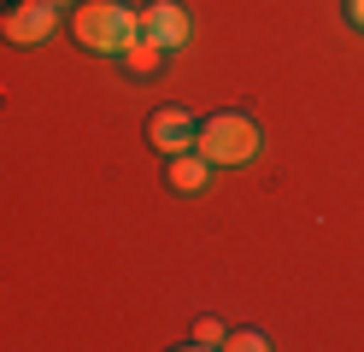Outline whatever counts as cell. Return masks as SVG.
Segmentation results:
<instances>
[{
	"instance_id": "6da1fadb",
	"label": "cell",
	"mask_w": 364,
	"mask_h": 352,
	"mask_svg": "<svg viewBox=\"0 0 364 352\" xmlns=\"http://www.w3.org/2000/svg\"><path fill=\"white\" fill-rule=\"evenodd\" d=\"M71 36L88 53H124L141 36V12L124 6V0H77L71 6Z\"/></svg>"
},
{
	"instance_id": "7a4b0ae2",
	"label": "cell",
	"mask_w": 364,
	"mask_h": 352,
	"mask_svg": "<svg viewBox=\"0 0 364 352\" xmlns=\"http://www.w3.org/2000/svg\"><path fill=\"white\" fill-rule=\"evenodd\" d=\"M259 147H264V135H259V124L247 112H218L194 135V153H206L212 171H241V164L259 159Z\"/></svg>"
},
{
	"instance_id": "3957f363",
	"label": "cell",
	"mask_w": 364,
	"mask_h": 352,
	"mask_svg": "<svg viewBox=\"0 0 364 352\" xmlns=\"http://www.w3.org/2000/svg\"><path fill=\"white\" fill-rule=\"evenodd\" d=\"M53 30H59V6H48V0H18V6L0 18V36L12 47H41Z\"/></svg>"
},
{
	"instance_id": "277c9868",
	"label": "cell",
	"mask_w": 364,
	"mask_h": 352,
	"mask_svg": "<svg viewBox=\"0 0 364 352\" xmlns=\"http://www.w3.org/2000/svg\"><path fill=\"white\" fill-rule=\"evenodd\" d=\"M141 36L159 41L165 53H176V47L194 41V18H188V6H182V0H153V6L141 12Z\"/></svg>"
},
{
	"instance_id": "5b68a950",
	"label": "cell",
	"mask_w": 364,
	"mask_h": 352,
	"mask_svg": "<svg viewBox=\"0 0 364 352\" xmlns=\"http://www.w3.org/2000/svg\"><path fill=\"white\" fill-rule=\"evenodd\" d=\"M194 135H200V124H194L188 106H159V112L147 117V141H153L165 159H171V153H188Z\"/></svg>"
},
{
	"instance_id": "8992f818",
	"label": "cell",
	"mask_w": 364,
	"mask_h": 352,
	"mask_svg": "<svg viewBox=\"0 0 364 352\" xmlns=\"http://www.w3.org/2000/svg\"><path fill=\"white\" fill-rule=\"evenodd\" d=\"M165 182L176 188V194H200V188L212 182V159L194 153V147H188V153H171V159H165Z\"/></svg>"
},
{
	"instance_id": "52a82bcc",
	"label": "cell",
	"mask_w": 364,
	"mask_h": 352,
	"mask_svg": "<svg viewBox=\"0 0 364 352\" xmlns=\"http://www.w3.org/2000/svg\"><path fill=\"white\" fill-rule=\"evenodd\" d=\"M118 59H124V70H129V77H159V70H165V47H159V41H147V36H135Z\"/></svg>"
},
{
	"instance_id": "ba28073f",
	"label": "cell",
	"mask_w": 364,
	"mask_h": 352,
	"mask_svg": "<svg viewBox=\"0 0 364 352\" xmlns=\"http://www.w3.org/2000/svg\"><path fill=\"white\" fill-rule=\"evenodd\" d=\"M223 335H230V329H223L218 317H200V323H194V341H188V346H200V352H212V346H223Z\"/></svg>"
},
{
	"instance_id": "9c48e42d",
	"label": "cell",
	"mask_w": 364,
	"mask_h": 352,
	"mask_svg": "<svg viewBox=\"0 0 364 352\" xmlns=\"http://www.w3.org/2000/svg\"><path fill=\"white\" fill-rule=\"evenodd\" d=\"M223 346H230V352H264L270 341H264V329H230V335H223Z\"/></svg>"
},
{
	"instance_id": "30bf717a",
	"label": "cell",
	"mask_w": 364,
	"mask_h": 352,
	"mask_svg": "<svg viewBox=\"0 0 364 352\" xmlns=\"http://www.w3.org/2000/svg\"><path fill=\"white\" fill-rule=\"evenodd\" d=\"M347 23H353V30L364 36V0H347Z\"/></svg>"
},
{
	"instance_id": "8fae6325",
	"label": "cell",
	"mask_w": 364,
	"mask_h": 352,
	"mask_svg": "<svg viewBox=\"0 0 364 352\" xmlns=\"http://www.w3.org/2000/svg\"><path fill=\"white\" fill-rule=\"evenodd\" d=\"M48 6H59V12H65V6H77V0H48Z\"/></svg>"
}]
</instances>
